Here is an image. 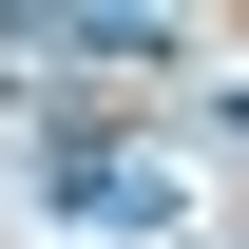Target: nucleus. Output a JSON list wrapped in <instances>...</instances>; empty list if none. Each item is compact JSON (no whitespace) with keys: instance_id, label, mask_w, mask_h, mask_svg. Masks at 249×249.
I'll use <instances>...</instances> for the list:
<instances>
[{"instance_id":"1","label":"nucleus","mask_w":249,"mask_h":249,"mask_svg":"<svg viewBox=\"0 0 249 249\" xmlns=\"http://www.w3.org/2000/svg\"><path fill=\"white\" fill-rule=\"evenodd\" d=\"M38 230H77V249H192V173L77 134V154H38Z\"/></svg>"},{"instance_id":"2","label":"nucleus","mask_w":249,"mask_h":249,"mask_svg":"<svg viewBox=\"0 0 249 249\" xmlns=\"http://www.w3.org/2000/svg\"><path fill=\"white\" fill-rule=\"evenodd\" d=\"M0 58H173V19H134V0H38V19H0Z\"/></svg>"},{"instance_id":"3","label":"nucleus","mask_w":249,"mask_h":249,"mask_svg":"<svg viewBox=\"0 0 249 249\" xmlns=\"http://www.w3.org/2000/svg\"><path fill=\"white\" fill-rule=\"evenodd\" d=\"M192 134H230V154H249V77H230V96H211V115H192Z\"/></svg>"}]
</instances>
